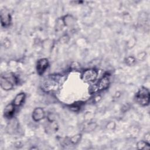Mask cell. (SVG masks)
I'll list each match as a JSON object with an SVG mask.
<instances>
[{"mask_svg":"<svg viewBox=\"0 0 150 150\" xmlns=\"http://www.w3.org/2000/svg\"><path fill=\"white\" fill-rule=\"evenodd\" d=\"M110 76L108 74H105L99 81L93 86H91L89 89V93L90 94L96 93L98 91H101L107 89L110 85Z\"/></svg>","mask_w":150,"mask_h":150,"instance_id":"obj_1","label":"cell"},{"mask_svg":"<svg viewBox=\"0 0 150 150\" xmlns=\"http://www.w3.org/2000/svg\"><path fill=\"white\" fill-rule=\"evenodd\" d=\"M149 90L145 87L140 88L135 95V99L137 102L142 106H146L149 103Z\"/></svg>","mask_w":150,"mask_h":150,"instance_id":"obj_2","label":"cell"},{"mask_svg":"<svg viewBox=\"0 0 150 150\" xmlns=\"http://www.w3.org/2000/svg\"><path fill=\"white\" fill-rule=\"evenodd\" d=\"M17 79L14 75L9 76H1L0 79V84L1 88L4 90H10L13 87V84L16 83Z\"/></svg>","mask_w":150,"mask_h":150,"instance_id":"obj_3","label":"cell"},{"mask_svg":"<svg viewBox=\"0 0 150 150\" xmlns=\"http://www.w3.org/2000/svg\"><path fill=\"white\" fill-rule=\"evenodd\" d=\"M98 76V72L94 69H88L86 70L82 74L81 79L86 83L93 82L96 80Z\"/></svg>","mask_w":150,"mask_h":150,"instance_id":"obj_4","label":"cell"},{"mask_svg":"<svg viewBox=\"0 0 150 150\" xmlns=\"http://www.w3.org/2000/svg\"><path fill=\"white\" fill-rule=\"evenodd\" d=\"M49 66V61L46 58H42L39 59L37 62L36 70L39 75H42Z\"/></svg>","mask_w":150,"mask_h":150,"instance_id":"obj_5","label":"cell"},{"mask_svg":"<svg viewBox=\"0 0 150 150\" xmlns=\"http://www.w3.org/2000/svg\"><path fill=\"white\" fill-rule=\"evenodd\" d=\"M43 87L47 91L56 90L58 88V83L54 79H49L45 81Z\"/></svg>","mask_w":150,"mask_h":150,"instance_id":"obj_6","label":"cell"},{"mask_svg":"<svg viewBox=\"0 0 150 150\" xmlns=\"http://www.w3.org/2000/svg\"><path fill=\"white\" fill-rule=\"evenodd\" d=\"M45 115L43 109L41 107H37L34 109L32 112V118L35 121H39L44 118Z\"/></svg>","mask_w":150,"mask_h":150,"instance_id":"obj_7","label":"cell"},{"mask_svg":"<svg viewBox=\"0 0 150 150\" xmlns=\"http://www.w3.org/2000/svg\"><path fill=\"white\" fill-rule=\"evenodd\" d=\"M1 22L2 26H7L10 25L11 22V16L9 13L4 12H1Z\"/></svg>","mask_w":150,"mask_h":150,"instance_id":"obj_8","label":"cell"},{"mask_svg":"<svg viewBox=\"0 0 150 150\" xmlns=\"http://www.w3.org/2000/svg\"><path fill=\"white\" fill-rule=\"evenodd\" d=\"M15 112V105L13 104H9L7 105L4 110V115L6 118H10L12 117Z\"/></svg>","mask_w":150,"mask_h":150,"instance_id":"obj_9","label":"cell"},{"mask_svg":"<svg viewBox=\"0 0 150 150\" xmlns=\"http://www.w3.org/2000/svg\"><path fill=\"white\" fill-rule=\"evenodd\" d=\"M25 94L24 93H20L18 94L13 101V104L15 106H20L23 102L25 98Z\"/></svg>","mask_w":150,"mask_h":150,"instance_id":"obj_10","label":"cell"},{"mask_svg":"<svg viewBox=\"0 0 150 150\" xmlns=\"http://www.w3.org/2000/svg\"><path fill=\"white\" fill-rule=\"evenodd\" d=\"M46 128V131L47 132L54 133L56 131H57L58 129V125L55 121H49V122L47 124Z\"/></svg>","mask_w":150,"mask_h":150,"instance_id":"obj_11","label":"cell"},{"mask_svg":"<svg viewBox=\"0 0 150 150\" xmlns=\"http://www.w3.org/2000/svg\"><path fill=\"white\" fill-rule=\"evenodd\" d=\"M149 144L146 141H139L138 142L137 146L138 149H149Z\"/></svg>","mask_w":150,"mask_h":150,"instance_id":"obj_12","label":"cell"},{"mask_svg":"<svg viewBox=\"0 0 150 150\" xmlns=\"http://www.w3.org/2000/svg\"><path fill=\"white\" fill-rule=\"evenodd\" d=\"M81 135L80 134H76V135L71 137L70 138V142L72 144H74V145L77 144L80 141V140L81 139Z\"/></svg>","mask_w":150,"mask_h":150,"instance_id":"obj_13","label":"cell"},{"mask_svg":"<svg viewBox=\"0 0 150 150\" xmlns=\"http://www.w3.org/2000/svg\"><path fill=\"white\" fill-rule=\"evenodd\" d=\"M125 63L128 66H132L136 62V59L133 56H128L125 59Z\"/></svg>","mask_w":150,"mask_h":150,"instance_id":"obj_14","label":"cell"},{"mask_svg":"<svg viewBox=\"0 0 150 150\" xmlns=\"http://www.w3.org/2000/svg\"><path fill=\"white\" fill-rule=\"evenodd\" d=\"M114 124V122H110V123H108V125H107V128H109V129H113L114 127H115V125H112Z\"/></svg>","mask_w":150,"mask_h":150,"instance_id":"obj_15","label":"cell"},{"mask_svg":"<svg viewBox=\"0 0 150 150\" xmlns=\"http://www.w3.org/2000/svg\"><path fill=\"white\" fill-rule=\"evenodd\" d=\"M149 133H147L146 135H145V141H149Z\"/></svg>","mask_w":150,"mask_h":150,"instance_id":"obj_16","label":"cell"}]
</instances>
